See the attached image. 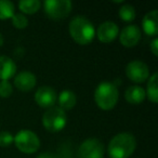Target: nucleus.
<instances>
[{
	"label": "nucleus",
	"instance_id": "f257e3e1",
	"mask_svg": "<svg viewBox=\"0 0 158 158\" xmlns=\"http://www.w3.org/2000/svg\"><path fill=\"white\" fill-rule=\"evenodd\" d=\"M136 141L132 134L123 132L113 136L108 143L107 153L110 158H129L134 153Z\"/></svg>",
	"mask_w": 158,
	"mask_h": 158
},
{
	"label": "nucleus",
	"instance_id": "f03ea898",
	"mask_svg": "<svg viewBox=\"0 0 158 158\" xmlns=\"http://www.w3.org/2000/svg\"><path fill=\"white\" fill-rule=\"evenodd\" d=\"M69 35L78 44L86 46L93 40L95 28L93 24L85 16H76L69 23Z\"/></svg>",
	"mask_w": 158,
	"mask_h": 158
},
{
	"label": "nucleus",
	"instance_id": "7ed1b4c3",
	"mask_svg": "<svg viewBox=\"0 0 158 158\" xmlns=\"http://www.w3.org/2000/svg\"><path fill=\"white\" fill-rule=\"evenodd\" d=\"M119 98V91L116 85L103 81L94 91V101L101 110H110L116 106Z\"/></svg>",
	"mask_w": 158,
	"mask_h": 158
},
{
	"label": "nucleus",
	"instance_id": "20e7f679",
	"mask_svg": "<svg viewBox=\"0 0 158 158\" xmlns=\"http://www.w3.org/2000/svg\"><path fill=\"white\" fill-rule=\"evenodd\" d=\"M67 123L65 110L57 106L48 108L42 116V126L49 132H60L63 130Z\"/></svg>",
	"mask_w": 158,
	"mask_h": 158
},
{
	"label": "nucleus",
	"instance_id": "39448f33",
	"mask_svg": "<svg viewBox=\"0 0 158 158\" xmlns=\"http://www.w3.org/2000/svg\"><path fill=\"white\" fill-rule=\"evenodd\" d=\"M14 143L19 151L25 154H33L39 149L40 140L36 133L27 129H23L14 136Z\"/></svg>",
	"mask_w": 158,
	"mask_h": 158
},
{
	"label": "nucleus",
	"instance_id": "423d86ee",
	"mask_svg": "<svg viewBox=\"0 0 158 158\" xmlns=\"http://www.w3.org/2000/svg\"><path fill=\"white\" fill-rule=\"evenodd\" d=\"M72 7L69 0H46L44 2V13L54 21L65 19L72 11Z\"/></svg>",
	"mask_w": 158,
	"mask_h": 158
},
{
	"label": "nucleus",
	"instance_id": "0eeeda50",
	"mask_svg": "<svg viewBox=\"0 0 158 158\" xmlns=\"http://www.w3.org/2000/svg\"><path fill=\"white\" fill-rule=\"evenodd\" d=\"M105 147L103 143L95 138L87 139L78 149V158H103Z\"/></svg>",
	"mask_w": 158,
	"mask_h": 158
},
{
	"label": "nucleus",
	"instance_id": "6e6552de",
	"mask_svg": "<svg viewBox=\"0 0 158 158\" xmlns=\"http://www.w3.org/2000/svg\"><path fill=\"white\" fill-rule=\"evenodd\" d=\"M126 75L131 81L135 82V84H142V82L146 81L147 78L149 77L148 66L140 60H134L127 65Z\"/></svg>",
	"mask_w": 158,
	"mask_h": 158
},
{
	"label": "nucleus",
	"instance_id": "1a4fd4ad",
	"mask_svg": "<svg viewBox=\"0 0 158 158\" xmlns=\"http://www.w3.org/2000/svg\"><path fill=\"white\" fill-rule=\"evenodd\" d=\"M57 100L56 92L53 88L49 86L40 87L35 93V101L40 107L50 108L53 107Z\"/></svg>",
	"mask_w": 158,
	"mask_h": 158
},
{
	"label": "nucleus",
	"instance_id": "9d476101",
	"mask_svg": "<svg viewBox=\"0 0 158 158\" xmlns=\"http://www.w3.org/2000/svg\"><path fill=\"white\" fill-rule=\"evenodd\" d=\"M95 35L98 36L99 40L103 44H110L117 38L119 35V28L118 25L110 21L102 23L99 26L98 31H95Z\"/></svg>",
	"mask_w": 158,
	"mask_h": 158
},
{
	"label": "nucleus",
	"instance_id": "9b49d317",
	"mask_svg": "<svg viewBox=\"0 0 158 158\" xmlns=\"http://www.w3.org/2000/svg\"><path fill=\"white\" fill-rule=\"evenodd\" d=\"M140 39L141 29L136 25H128L120 31V35H119L120 44L127 48H132V47L136 46Z\"/></svg>",
	"mask_w": 158,
	"mask_h": 158
},
{
	"label": "nucleus",
	"instance_id": "f8f14e48",
	"mask_svg": "<svg viewBox=\"0 0 158 158\" xmlns=\"http://www.w3.org/2000/svg\"><path fill=\"white\" fill-rule=\"evenodd\" d=\"M37 79L36 76L31 72H21L20 74H18L14 78V86L21 91H31L34 89V87L36 86Z\"/></svg>",
	"mask_w": 158,
	"mask_h": 158
},
{
	"label": "nucleus",
	"instance_id": "ddd939ff",
	"mask_svg": "<svg viewBox=\"0 0 158 158\" xmlns=\"http://www.w3.org/2000/svg\"><path fill=\"white\" fill-rule=\"evenodd\" d=\"M142 28L149 37H155L158 34V11L153 10L145 14L142 20Z\"/></svg>",
	"mask_w": 158,
	"mask_h": 158
},
{
	"label": "nucleus",
	"instance_id": "4468645a",
	"mask_svg": "<svg viewBox=\"0 0 158 158\" xmlns=\"http://www.w3.org/2000/svg\"><path fill=\"white\" fill-rule=\"evenodd\" d=\"M16 65L14 61L6 55H0V80H7L15 75Z\"/></svg>",
	"mask_w": 158,
	"mask_h": 158
},
{
	"label": "nucleus",
	"instance_id": "2eb2a0df",
	"mask_svg": "<svg viewBox=\"0 0 158 158\" xmlns=\"http://www.w3.org/2000/svg\"><path fill=\"white\" fill-rule=\"evenodd\" d=\"M145 90L140 86H130L126 90L125 98L128 103L133 104V105H139L145 100Z\"/></svg>",
	"mask_w": 158,
	"mask_h": 158
},
{
	"label": "nucleus",
	"instance_id": "dca6fc26",
	"mask_svg": "<svg viewBox=\"0 0 158 158\" xmlns=\"http://www.w3.org/2000/svg\"><path fill=\"white\" fill-rule=\"evenodd\" d=\"M57 101H59L60 108H62L63 110H72L75 107L77 103V98L73 91L69 90H64L62 91L59 94L57 98Z\"/></svg>",
	"mask_w": 158,
	"mask_h": 158
},
{
	"label": "nucleus",
	"instance_id": "f3484780",
	"mask_svg": "<svg viewBox=\"0 0 158 158\" xmlns=\"http://www.w3.org/2000/svg\"><path fill=\"white\" fill-rule=\"evenodd\" d=\"M145 94L148 98V100L153 103L158 102V74L155 73L149 77V80L147 82V88L145 91Z\"/></svg>",
	"mask_w": 158,
	"mask_h": 158
},
{
	"label": "nucleus",
	"instance_id": "a211bd4d",
	"mask_svg": "<svg viewBox=\"0 0 158 158\" xmlns=\"http://www.w3.org/2000/svg\"><path fill=\"white\" fill-rule=\"evenodd\" d=\"M41 2L39 0H23L19 2V8L25 14H34L39 11Z\"/></svg>",
	"mask_w": 158,
	"mask_h": 158
},
{
	"label": "nucleus",
	"instance_id": "6ab92c4d",
	"mask_svg": "<svg viewBox=\"0 0 158 158\" xmlns=\"http://www.w3.org/2000/svg\"><path fill=\"white\" fill-rule=\"evenodd\" d=\"M14 14V5L8 0H0V20L11 19Z\"/></svg>",
	"mask_w": 158,
	"mask_h": 158
},
{
	"label": "nucleus",
	"instance_id": "aec40b11",
	"mask_svg": "<svg viewBox=\"0 0 158 158\" xmlns=\"http://www.w3.org/2000/svg\"><path fill=\"white\" fill-rule=\"evenodd\" d=\"M135 9L130 5H123L119 9V18L125 22H132L135 19Z\"/></svg>",
	"mask_w": 158,
	"mask_h": 158
},
{
	"label": "nucleus",
	"instance_id": "412c9836",
	"mask_svg": "<svg viewBox=\"0 0 158 158\" xmlns=\"http://www.w3.org/2000/svg\"><path fill=\"white\" fill-rule=\"evenodd\" d=\"M12 24L15 28L18 29H24L27 27L28 25V20L27 18L22 13H14L13 16H12Z\"/></svg>",
	"mask_w": 158,
	"mask_h": 158
},
{
	"label": "nucleus",
	"instance_id": "4be33fe9",
	"mask_svg": "<svg viewBox=\"0 0 158 158\" xmlns=\"http://www.w3.org/2000/svg\"><path fill=\"white\" fill-rule=\"evenodd\" d=\"M13 92V87L7 80L0 81V97L1 98H9Z\"/></svg>",
	"mask_w": 158,
	"mask_h": 158
},
{
	"label": "nucleus",
	"instance_id": "5701e85b",
	"mask_svg": "<svg viewBox=\"0 0 158 158\" xmlns=\"http://www.w3.org/2000/svg\"><path fill=\"white\" fill-rule=\"evenodd\" d=\"M14 142V136L8 131L0 132V146L8 147Z\"/></svg>",
	"mask_w": 158,
	"mask_h": 158
},
{
	"label": "nucleus",
	"instance_id": "b1692460",
	"mask_svg": "<svg viewBox=\"0 0 158 158\" xmlns=\"http://www.w3.org/2000/svg\"><path fill=\"white\" fill-rule=\"evenodd\" d=\"M149 48H151V51L153 52V54L155 55V56H157L158 55V39L156 37L154 38L153 41L151 42Z\"/></svg>",
	"mask_w": 158,
	"mask_h": 158
},
{
	"label": "nucleus",
	"instance_id": "393cba45",
	"mask_svg": "<svg viewBox=\"0 0 158 158\" xmlns=\"http://www.w3.org/2000/svg\"><path fill=\"white\" fill-rule=\"evenodd\" d=\"M36 158H59L55 154L50 153V152H46V153L40 154L39 156H37Z\"/></svg>",
	"mask_w": 158,
	"mask_h": 158
},
{
	"label": "nucleus",
	"instance_id": "a878e982",
	"mask_svg": "<svg viewBox=\"0 0 158 158\" xmlns=\"http://www.w3.org/2000/svg\"><path fill=\"white\" fill-rule=\"evenodd\" d=\"M2 44H3V37H2V35L0 34V47L2 46Z\"/></svg>",
	"mask_w": 158,
	"mask_h": 158
}]
</instances>
